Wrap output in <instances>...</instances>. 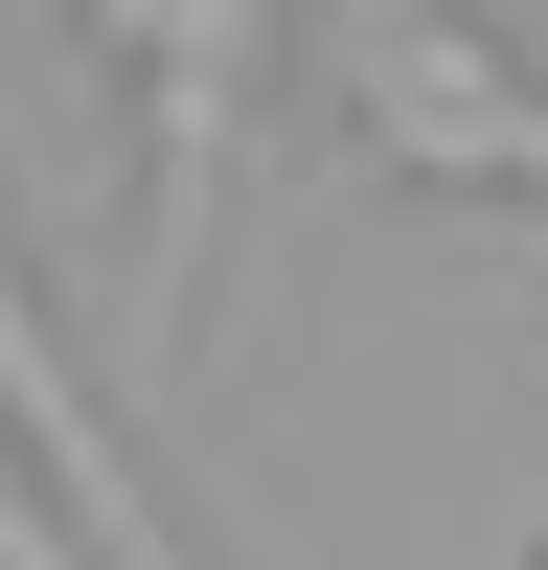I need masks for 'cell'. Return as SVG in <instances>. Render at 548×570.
<instances>
[{
    "mask_svg": "<svg viewBox=\"0 0 548 570\" xmlns=\"http://www.w3.org/2000/svg\"><path fill=\"white\" fill-rule=\"evenodd\" d=\"M252 23L274 0H91V46H115V91H137V297H160V343L206 320V183H228Z\"/></svg>",
    "mask_w": 548,
    "mask_h": 570,
    "instance_id": "2",
    "label": "cell"
},
{
    "mask_svg": "<svg viewBox=\"0 0 548 570\" xmlns=\"http://www.w3.org/2000/svg\"><path fill=\"white\" fill-rule=\"evenodd\" d=\"M0 570H115V548H91L69 502H23V480H0Z\"/></svg>",
    "mask_w": 548,
    "mask_h": 570,
    "instance_id": "4",
    "label": "cell"
},
{
    "mask_svg": "<svg viewBox=\"0 0 548 570\" xmlns=\"http://www.w3.org/2000/svg\"><path fill=\"white\" fill-rule=\"evenodd\" d=\"M526 570H548V548H526Z\"/></svg>",
    "mask_w": 548,
    "mask_h": 570,
    "instance_id": "5",
    "label": "cell"
},
{
    "mask_svg": "<svg viewBox=\"0 0 548 570\" xmlns=\"http://www.w3.org/2000/svg\"><path fill=\"white\" fill-rule=\"evenodd\" d=\"M0 411H23V434H46V456H69V525H91V548H115V570H206V548H183V525H160V480H137V456H115V434H91V389H69V343H46V320H23V274H0Z\"/></svg>",
    "mask_w": 548,
    "mask_h": 570,
    "instance_id": "3",
    "label": "cell"
},
{
    "mask_svg": "<svg viewBox=\"0 0 548 570\" xmlns=\"http://www.w3.org/2000/svg\"><path fill=\"white\" fill-rule=\"evenodd\" d=\"M343 137L389 183H480V206H548V91L502 69L480 23H434V0H343Z\"/></svg>",
    "mask_w": 548,
    "mask_h": 570,
    "instance_id": "1",
    "label": "cell"
}]
</instances>
